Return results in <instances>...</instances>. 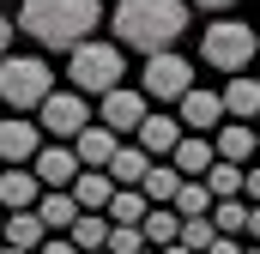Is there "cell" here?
<instances>
[{
	"label": "cell",
	"mask_w": 260,
	"mask_h": 254,
	"mask_svg": "<svg viewBox=\"0 0 260 254\" xmlns=\"http://www.w3.org/2000/svg\"><path fill=\"white\" fill-rule=\"evenodd\" d=\"M212 242H218V224H212V218H182V248L212 254Z\"/></svg>",
	"instance_id": "29"
},
{
	"label": "cell",
	"mask_w": 260,
	"mask_h": 254,
	"mask_svg": "<svg viewBox=\"0 0 260 254\" xmlns=\"http://www.w3.org/2000/svg\"><path fill=\"white\" fill-rule=\"evenodd\" d=\"M43 254H85V248H79L73 236H49V242H43Z\"/></svg>",
	"instance_id": "31"
},
{
	"label": "cell",
	"mask_w": 260,
	"mask_h": 254,
	"mask_svg": "<svg viewBox=\"0 0 260 254\" xmlns=\"http://www.w3.org/2000/svg\"><path fill=\"white\" fill-rule=\"evenodd\" d=\"M139 91H145L151 103H182V97L194 91V67L182 61L176 49H170V55H145V67H139Z\"/></svg>",
	"instance_id": "6"
},
{
	"label": "cell",
	"mask_w": 260,
	"mask_h": 254,
	"mask_svg": "<svg viewBox=\"0 0 260 254\" xmlns=\"http://www.w3.org/2000/svg\"><path fill=\"white\" fill-rule=\"evenodd\" d=\"M37 218L49 224V236H73V224L85 218V206L73 200V188H55V194H43V200H37Z\"/></svg>",
	"instance_id": "16"
},
{
	"label": "cell",
	"mask_w": 260,
	"mask_h": 254,
	"mask_svg": "<svg viewBox=\"0 0 260 254\" xmlns=\"http://www.w3.org/2000/svg\"><path fill=\"white\" fill-rule=\"evenodd\" d=\"M188 139V127H182V115H145V127H139V145L151 151V157H176V145Z\"/></svg>",
	"instance_id": "14"
},
{
	"label": "cell",
	"mask_w": 260,
	"mask_h": 254,
	"mask_svg": "<svg viewBox=\"0 0 260 254\" xmlns=\"http://www.w3.org/2000/svg\"><path fill=\"white\" fill-rule=\"evenodd\" d=\"M139 230H145V248H176V242H182V212H176V206H151V218H145V224H139Z\"/></svg>",
	"instance_id": "22"
},
{
	"label": "cell",
	"mask_w": 260,
	"mask_h": 254,
	"mask_svg": "<svg viewBox=\"0 0 260 254\" xmlns=\"http://www.w3.org/2000/svg\"><path fill=\"white\" fill-rule=\"evenodd\" d=\"M37 200H43V176L37 170H24V164L0 170V212H37Z\"/></svg>",
	"instance_id": "12"
},
{
	"label": "cell",
	"mask_w": 260,
	"mask_h": 254,
	"mask_svg": "<svg viewBox=\"0 0 260 254\" xmlns=\"http://www.w3.org/2000/svg\"><path fill=\"white\" fill-rule=\"evenodd\" d=\"M109 218H115V224H145V218H151L145 188H121V194H115V206H109Z\"/></svg>",
	"instance_id": "27"
},
{
	"label": "cell",
	"mask_w": 260,
	"mask_h": 254,
	"mask_svg": "<svg viewBox=\"0 0 260 254\" xmlns=\"http://www.w3.org/2000/svg\"><path fill=\"white\" fill-rule=\"evenodd\" d=\"M254 49H260V37H254V24H242V18H218L200 37V61L212 73H230V79L254 67Z\"/></svg>",
	"instance_id": "5"
},
{
	"label": "cell",
	"mask_w": 260,
	"mask_h": 254,
	"mask_svg": "<svg viewBox=\"0 0 260 254\" xmlns=\"http://www.w3.org/2000/svg\"><path fill=\"white\" fill-rule=\"evenodd\" d=\"M109 30L115 43L145 49V55H170L188 30V0H115L109 12Z\"/></svg>",
	"instance_id": "2"
},
{
	"label": "cell",
	"mask_w": 260,
	"mask_h": 254,
	"mask_svg": "<svg viewBox=\"0 0 260 254\" xmlns=\"http://www.w3.org/2000/svg\"><path fill=\"white\" fill-rule=\"evenodd\" d=\"M242 248H248L242 236H218V242H212V254H242Z\"/></svg>",
	"instance_id": "32"
},
{
	"label": "cell",
	"mask_w": 260,
	"mask_h": 254,
	"mask_svg": "<svg viewBox=\"0 0 260 254\" xmlns=\"http://www.w3.org/2000/svg\"><path fill=\"white\" fill-rule=\"evenodd\" d=\"M115 176H109V170H85V176H79V182H73V200H79V206H85V212H109V206H115Z\"/></svg>",
	"instance_id": "20"
},
{
	"label": "cell",
	"mask_w": 260,
	"mask_h": 254,
	"mask_svg": "<svg viewBox=\"0 0 260 254\" xmlns=\"http://www.w3.org/2000/svg\"><path fill=\"white\" fill-rule=\"evenodd\" d=\"M6 248H24V254H43L49 242V224L37 218V212H6V236H0Z\"/></svg>",
	"instance_id": "19"
},
{
	"label": "cell",
	"mask_w": 260,
	"mask_h": 254,
	"mask_svg": "<svg viewBox=\"0 0 260 254\" xmlns=\"http://www.w3.org/2000/svg\"><path fill=\"white\" fill-rule=\"evenodd\" d=\"M0 236H6V212H0Z\"/></svg>",
	"instance_id": "40"
},
{
	"label": "cell",
	"mask_w": 260,
	"mask_h": 254,
	"mask_svg": "<svg viewBox=\"0 0 260 254\" xmlns=\"http://www.w3.org/2000/svg\"><path fill=\"white\" fill-rule=\"evenodd\" d=\"M97 254H109V248H97Z\"/></svg>",
	"instance_id": "42"
},
{
	"label": "cell",
	"mask_w": 260,
	"mask_h": 254,
	"mask_svg": "<svg viewBox=\"0 0 260 254\" xmlns=\"http://www.w3.org/2000/svg\"><path fill=\"white\" fill-rule=\"evenodd\" d=\"M224 109H230V121H254L260 115V79H248V73L224 79Z\"/></svg>",
	"instance_id": "21"
},
{
	"label": "cell",
	"mask_w": 260,
	"mask_h": 254,
	"mask_svg": "<svg viewBox=\"0 0 260 254\" xmlns=\"http://www.w3.org/2000/svg\"><path fill=\"white\" fill-rule=\"evenodd\" d=\"M145 115H151V97H145L139 85H121V91H109V97H103V109H97V121L109 127V133H121V139H139Z\"/></svg>",
	"instance_id": "8"
},
{
	"label": "cell",
	"mask_w": 260,
	"mask_h": 254,
	"mask_svg": "<svg viewBox=\"0 0 260 254\" xmlns=\"http://www.w3.org/2000/svg\"><path fill=\"white\" fill-rule=\"evenodd\" d=\"M49 97H55V67L43 61V55H6V61H0V103H6L12 115L43 109Z\"/></svg>",
	"instance_id": "3"
},
{
	"label": "cell",
	"mask_w": 260,
	"mask_h": 254,
	"mask_svg": "<svg viewBox=\"0 0 260 254\" xmlns=\"http://www.w3.org/2000/svg\"><path fill=\"white\" fill-rule=\"evenodd\" d=\"M145 254H157V248H145Z\"/></svg>",
	"instance_id": "41"
},
{
	"label": "cell",
	"mask_w": 260,
	"mask_h": 254,
	"mask_svg": "<svg viewBox=\"0 0 260 254\" xmlns=\"http://www.w3.org/2000/svg\"><path fill=\"white\" fill-rule=\"evenodd\" d=\"M37 127L55 139V145H73L85 127H91V109H85V91H55L43 109H37Z\"/></svg>",
	"instance_id": "7"
},
{
	"label": "cell",
	"mask_w": 260,
	"mask_h": 254,
	"mask_svg": "<svg viewBox=\"0 0 260 254\" xmlns=\"http://www.w3.org/2000/svg\"><path fill=\"white\" fill-rule=\"evenodd\" d=\"M109 230H115L109 212H85V218L73 224V242H79L85 254H97V248H109Z\"/></svg>",
	"instance_id": "26"
},
{
	"label": "cell",
	"mask_w": 260,
	"mask_h": 254,
	"mask_svg": "<svg viewBox=\"0 0 260 254\" xmlns=\"http://www.w3.org/2000/svg\"><path fill=\"white\" fill-rule=\"evenodd\" d=\"M248 218H254V206H248V200H218V206H212L218 236H242V242H248Z\"/></svg>",
	"instance_id": "25"
},
{
	"label": "cell",
	"mask_w": 260,
	"mask_h": 254,
	"mask_svg": "<svg viewBox=\"0 0 260 254\" xmlns=\"http://www.w3.org/2000/svg\"><path fill=\"white\" fill-rule=\"evenodd\" d=\"M248 200L260 206V170H248Z\"/></svg>",
	"instance_id": "36"
},
{
	"label": "cell",
	"mask_w": 260,
	"mask_h": 254,
	"mask_svg": "<svg viewBox=\"0 0 260 254\" xmlns=\"http://www.w3.org/2000/svg\"><path fill=\"white\" fill-rule=\"evenodd\" d=\"M151 151L139 145V139H127L121 151H115V164H109V176H115V188H145V176H151Z\"/></svg>",
	"instance_id": "18"
},
{
	"label": "cell",
	"mask_w": 260,
	"mask_h": 254,
	"mask_svg": "<svg viewBox=\"0 0 260 254\" xmlns=\"http://www.w3.org/2000/svg\"><path fill=\"white\" fill-rule=\"evenodd\" d=\"M109 254H145V230L139 224H115L109 230Z\"/></svg>",
	"instance_id": "30"
},
{
	"label": "cell",
	"mask_w": 260,
	"mask_h": 254,
	"mask_svg": "<svg viewBox=\"0 0 260 254\" xmlns=\"http://www.w3.org/2000/svg\"><path fill=\"white\" fill-rule=\"evenodd\" d=\"M164 254H194V248H182V242H176V248H164Z\"/></svg>",
	"instance_id": "37"
},
{
	"label": "cell",
	"mask_w": 260,
	"mask_h": 254,
	"mask_svg": "<svg viewBox=\"0 0 260 254\" xmlns=\"http://www.w3.org/2000/svg\"><path fill=\"white\" fill-rule=\"evenodd\" d=\"M206 188L212 200H248V164H212V176H206Z\"/></svg>",
	"instance_id": "24"
},
{
	"label": "cell",
	"mask_w": 260,
	"mask_h": 254,
	"mask_svg": "<svg viewBox=\"0 0 260 254\" xmlns=\"http://www.w3.org/2000/svg\"><path fill=\"white\" fill-rule=\"evenodd\" d=\"M188 6H200V12H224V6H236V0H188Z\"/></svg>",
	"instance_id": "34"
},
{
	"label": "cell",
	"mask_w": 260,
	"mask_h": 254,
	"mask_svg": "<svg viewBox=\"0 0 260 254\" xmlns=\"http://www.w3.org/2000/svg\"><path fill=\"white\" fill-rule=\"evenodd\" d=\"M37 151H43V127L37 121H24V115L0 121V164H37Z\"/></svg>",
	"instance_id": "11"
},
{
	"label": "cell",
	"mask_w": 260,
	"mask_h": 254,
	"mask_svg": "<svg viewBox=\"0 0 260 254\" xmlns=\"http://www.w3.org/2000/svg\"><path fill=\"white\" fill-rule=\"evenodd\" d=\"M212 206H218V200H212L206 182H182V194H176V212H182V218H212Z\"/></svg>",
	"instance_id": "28"
},
{
	"label": "cell",
	"mask_w": 260,
	"mask_h": 254,
	"mask_svg": "<svg viewBox=\"0 0 260 254\" xmlns=\"http://www.w3.org/2000/svg\"><path fill=\"white\" fill-rule=\"evenodd\" d=\"M212 145H218L224 164H248V157L260 151V127L254 121H224L218 133H212Z\"/></svg>",
	"instance_id": "15"
},
{
	"label": "cell",
	"mask_w": 260,
	"mask_h": 254,
	"mask_svg": "<svg viewBox=\"0 0 260 254\" xmlns=\"http://www.w3.org/2000/svg\"><path fill=\"white\" fill-rule=\"evenodd\" d=\"M30 170L43 176V188H49V194H55V188H73V182L85 176V164H79V151H73V145H55V139H49V145L37 151V164H30Z\"/></svg>",
	"instance_id": "10"
},
{
	"label": "cell",
	"mask_w": 260,
	"mask_h": 254,
	"mask_svg": "<svg viewBox=\"0 0 260 254\" xmlns=\"http://www.w3.org/2000/svg\"><path fill=\"white\" fill-rule=\"evenodd\" d=\"M0 254H24V248H6V242H0Z\"/></svg>",
	"instance_id": "38"
},
{
	"label": "cell",
	"mask_w": 260,
	"mask_h": 254,
	"mask_svg": "<svg viewBox=\"0 0 260 254\" xmlns=\"http://www.w3.org/2000/svg\"><path fill=\"white\" fill-rule=\"evenodd\" d=\"M254 206V200H248ZM248 242H260V206H254V218H248Z\"/></svg>",
	"instance_id": "35"
},
{
	"label": "cell",
	"mask_w": 260,
	"mask_h": 254,
	"mask_svg": "<svg viewBox=\"0 0 260 254\" xmlns=\"http://www.w3.org/2000/svg\"><path fill=\"white\" fill-rule=\"evenodd\" d=\"M67 79H73V91H91V97H109V91H121L127 85V61H121V49L115 43H85V49H73L67 55Z\"/></svg>",
	"instance_id": "4"
},
{
	"label": "cell",
	"mask_w": 260,
	"mask_h": 254,
	"mask_svg": "<svg viewBox=\"0 0 260 254\" xmlns=\"http://www.w3.org/2000/svg\"><path fill=\"white\" fill-rule=\"evenodd\" d=\"M12 30H18V24H12V18L0 12V61H6V43H12Z\"/></svg>",
	"instance_id": "33"
},
{
	"label": "cell",
	"mask_w": 260,
	"mask_h": 254,
	"mask_svg": "<svg viewBox=\"0 0 260 254\" xmlns=\"http://www.w3.org/2000/svg\"><path fill=\"white\" fill-rule=\"evenodd\" d=\"M170 164H176L188 182H206V176H212V164H218V145H212L206 133H188V139L176 145V157H170Z\"/></svg>",
	"instance_id": "17"
},
{
	"label": "cell",
	"mask_w": 260,
	"mask_h": 254,
	"mask_svg": "<svg viewBox=\"0 0 260 254\" xmlns=\"http://www.w3.org/2000/svg\"><path fill=\"white\" fill-rule=\"evenodd\" d=\"M176 115H182V127H188V133H218V127L230 121L224 91H206V85H194V91L176 103Z\"/></svg>",
	"instance_id": "9"
},
{
	"label": "cell",
	"mask_w": 260,
	"mask_h": 254,
	"mask_svg": "<svg viewBox=\"0 0 260 254\" xmlns=\"http://www.w3.org/2000/svg\"><path fill=\"white\" fill-rule=\"evenodd\" d=\"M242 254H260V242H248V248H242Z\"/></svg>",
	"instance_id": "39"
},
{
	"label": "cell",
	"mask_w": 260,
	"mask_h": 254,
	"mask_svg": "<svg viewBox=\"0 0 260 254\" xmlns=\"http://www.w3.org/2000/svg\"><path fill=\"white\" fill-rule=\"evenodd\" d=\"M182 182H188V176H182L170 157H157V164H151V176H145V200H151V206H176Z\"/></svg>",
	"instance_id": "23"
},
{
	"label": "cell",
	"mask_w": 260,
	"mask_h": 254,
	"mask_svg": "<svg viewBox=\"0 0 260 254\" xmlns=\"http://www.w3.org/2000/svg\"><path fill=\"white\" fill-rule=\"evenodd\" d=\"M97 24H103V0H18V30L55 55L85 49Z\"/></svg>",
	"instance_id": "1"
},
{
	"label": "cell",
	"mask_w": 260,
	"mask_h": 254,
	"mask_svg": "<svg viewBox=\"0 0 260 254\" xmlns=\"http://www.w3.org/2000/svg\"><path fill=\"white\" fill-rule=\"evenodd\" d=\"M121 145H127V139H121V133H109L103 121H91L79 139H73V151H79V164H85V170H109Z\"/></svg>",
	"instance_id": "13"
}]
</instances>
